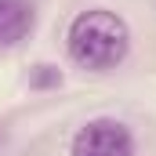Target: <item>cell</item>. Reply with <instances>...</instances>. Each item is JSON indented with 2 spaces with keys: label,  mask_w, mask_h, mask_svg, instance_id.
<instances>
[{
  "label": "cell",
  "mask_w": 156,
  "mask_h": 156,
  "mask_svg": "<svg viewBox=\"0 0 156 156\" xmlns=\"http://www.w3.org/2000/svg\"><path fill=\"white\" fill-rule=\"evenodd\" d=\"M66 51L87 73H109L131 55V29L109 7H87L69 22Z\"/></svg>",
  "instance_id": "6da1fadb"
},
{
  "label": "cell",
  "mask_w": 156,
  "mask_h": 156,
  "mask_svg": "<svg viewBox=\"0 0 156 156\" xmlns=\"http://www.w3.org/2000/svg\"><path fill=\"white\" fill-rule=\"evenodd\" d=\"M69 156H134V134L113 116L87 120L69 142Z\"/></svg>",
  "instance_id": "7a4b0ae2"
},
{
  "label": "cell",
  "mask_w": 156,
  "mask_h": 156,
  "mask_svg": "<svg viewBox=\"0 0 156 156\" xmlns=\"http://www.w3.org/2000/svg\"><path fill=\"white\" fill-rule=\"evenodd\" d=\"M29 83H33V87H58V83H62V73L51 69V66H37V73H33Z\"/></svg>",
  "instance_id": "277c9868"
},
{
  "label": "cell",
  "mask_w": 156,
  "mask_h": 156,
  "mask_svg": "<svg viewBox=\"0 0 156 156\" xmlns=\"http://www.w3.org/2000/svg\"><path fill=\"white\" fill-rule=\"evenodd\" d=\"M37 26L33 0H0V51L18 47Z\"/></svg>",
  "instance_id": "3957f363"
}]
</instances>
